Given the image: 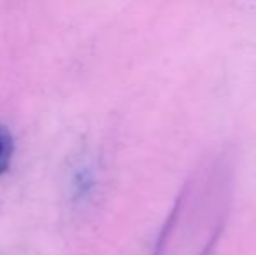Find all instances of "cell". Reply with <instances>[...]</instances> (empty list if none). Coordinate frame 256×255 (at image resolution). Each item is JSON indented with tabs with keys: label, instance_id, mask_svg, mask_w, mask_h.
I'll return each mask as SVG.
<instances>
[{
	"label": "cell",
	"instance_id": "cell-1",
	"mask_svg": "<svg viewBox=\"0 0 256 255\" xmlns=\"http://www.w3.org/2000/svg\"><path fill=\"white\" fill-rule=\"evenodd\" d=\"M14 143L9 129L0 124V175L9 168L10 157H12Z\"/></svg>",
	"mask_w": 256,
	"mask_h": 255
}]
</instances>
